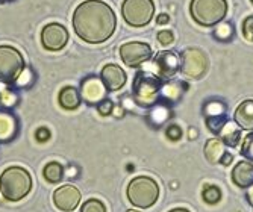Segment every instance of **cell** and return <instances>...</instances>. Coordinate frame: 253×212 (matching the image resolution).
<instances>
[{"instance_id": "44dd1931", "label": "cell", "mask_w": 253, "mask_h": 212, "mask_svg": "<svg viewBox=\"0 0 253 212\" xmlns=\"http://www.w3.org/2000/svg\"><path fill=\"white\" fill-rule=\"evenodd\" d=\"M58 100H59V105L68 111L76 109L81 105V96H79V92L75 86H64L59 91Z\"/></svg>"}, {"instance_id": "e0dca14e", "label": "cell", "mask_w": 253, "mask_h": 212, "mask_svg": "<svg viewBox=\"0 0 253 212\" xmlns=\"http://www.w3.org/2000/svg\"><path fill=\"white\" fill-rule=\"evenodd\" d=\"M234 122L243 129L253 132V100H244L234 112Z\"/></svg>"}, {"instance_id": "e575fe53", "label": "cell", "mask_w": 253, "mask_h": 212, "mask_svg": "<svg viewBox=\"0 0 253 212\" xmlns=\"http://www.w3.org/2000/svg\"><path fill=\"white\" fill-rule=\"evenodd\" d=\"M169 20H170V17H169V14H166V12L159 14V15L156 17V23H158V25H161V26L169 25Z\"/></svg>"}, {"instance_id": "2e32d148", "label": "cell", "mask_w": 253, "mask_h": 212, "mask_svg": "<svg viewBox=\"0 0 253 212\" xmlns=\"http://www.w3.org/2000/svg\"><path fill=\"white\" fill-rule=\"evenodd\" d=\"M232 182L238 188H249L253 185V164L249 161H241L232 170Z\"/></svg>"}, {"instance_id": "7402d4cb", "label": "cell", "mask_w": 253, "mask_h": 212, "mask_svg": "<svg viewBox=\"0 0 253 212\" xmlns=\"http://www.w3.org/2000/svg\"><path fill=\"white\" fill-rule=\"evenodd\" d=\"M64 171L65 170L62 169L61 164L53 161V162H49L47 166L44 167L42 176L49 183H59L62 180V177H64Z\"/></svg>"}, {"instance_id": "836d02e7", "label": "cell", "mask_w": 253, "mask_h": 212, "mask_svg": "<svg viewBox=\"0 0 253 212\" xmlns=\"http://www.w3.org/2000/svg\"><path fill=\"white\" fill-rule=\"evenodd\" d=\"M35 136H37L38 141L44 143V141H47V139L50 138V132H49V129H45V127H40V129L37 130Z\"/></svg>"}, {"instance_id": "74e56055", "label": "cell", "mask_w": 253, "mask_h": 212, "mask_svg": "<svg viewBox=\"0 0 253 212\" xmlns=\"http://www.w3.org/2000/svg\"><path fill=\"white\" fill-rule=\"evenodd\" d=\"M188 136H190V139H196V138H197V129L190 127V130H188Z\"/></svg>"}, {"instance_id": "8d00e7d4", "label": "cell", "mask_w": 253, "mask_h": 212, "mask_svg": "<svg viewBox=\"0 0 253 212\" xmlns=\"http://www.w3.org/2000/svg\"><path fill=\"white\" fill-rule=\"evenodd\" d=\"M246 197H247L249 203H250V205L253 206V185L247 188V193H246Z\"/></svg>"}, {"instance_id": "9a60e30c", "label": "cell", "mask_w": 253, "mask_h": 212, "mask_svg": "<svg viewBox=\"0 0 253 212\" xmlns=\"http://www.w3.org/2000/svg\"><path fill=\"white\" fill-rule=\"evenodd\" d=\"M102 82L105 84L108 91H119L125 86L127 76L123 70L116 64H108L102 70Z\"/></svg>"}, {"instance_id": "7c38bea8", "label": "cell", "mask_w": 253, "mask_h": 212, "mask_svg": "<svg viewBox=\"0 0 253 212\" xmlns=\"http://www.w3.org/2000/svg\"><path fill=\"white\" fill-rule=\"evenodd\" d=\"M106 86L102 79L89 76L81 85V99H84L88 105H99L106 99Z\"/></svg>"}, {"instance_id": "30bf717a", "label": "cell", "mask_w": 253, "mask_h": 212, "mask_svg": "<svg viewBox=\"0 0 253 212\" xmlns=\"http://www.w3.org/2000/svg\"><path fill=\"white\" fill-rule=\"evenodd\" d=\"M41 42L47 50H61L68 42V32L59 23H50L41 31Z\"/></svg>"}, {"instance_id": "d4e9b609", "label": "cell", "mask_w": 253, "mask_h": 212, "mask_svg": "<svg viewBox=\"0 0 253 212\" xmlns=\"http://www.w3.org/2000/svg\"><path fill=\"white\" fill-rule=\"evenodd\" d=\"M81 212H106V206L97 199H89L84 202V205L81 206Z\"/></svg>"}, {"instance_id": "7bdbcfd3", "label": "cell", "mask_w": 253, "mask_h": 212, "mask_svg": "<svg viewBox=\"0 0 253 212\" xmlns=\"http://www.w3.org/2000/svg\"><path fill=\"white\" fill-rule=\"evenodd\" d=\"M5 2H6V0H5Z\"/></svg>"}, {"instance_id": "1f68e13d", "label": "cell", "mask_w": 253, "mask_h": 212, "mask_svg": "<svg viewBox=\"0 0 253 212\" xmlns=\"http://www.w3.org/2000/svg\"><path fill=\"white\" fill-rule=\"evenodd\" d=\"M158 41L163 45H170L174 41V35L171 31H161L158 32Z\"/></svg>"}, {"instance_id": "7a4b0ae2", "label": "cell", "mask_w": 253, "mask_h": 212, "mask_svg": "<svg viewBox=\"0 0 253 212\" xmlns=\"http://www.w3.org/2000/svg\"><path fill=\"white\" fill-rule=\"evenodd\" d=\"M32 176L23 167H8L0 174V194L6 202H20L32 191Z\"/></svg>"}, {"instance_id": "277c9868", "label": "cell", "mask_w": 253, "mask_h": 212, "mask_svg": "<svg viewBox=\"0 0 253 212\" xmlns=\"http://www.w3.org/2000/svg\"><path fill=\"white\" fill-rule=\"evenodd\" d=\"M190 12L200 26H217L227 14L226 0H191Z\"/></svg>"}, {"instance_id": "d590c367", "label": "cell", "mask_w": 253, "mask_h": 212, "mask_svg": "<svg viewBox=\"0 0 253 212\" xmlns=\"http://www.w3.org/2000/svg\"><path fill=\"white\" fill-rule=\"evenodd\" d=\"M232 159H234V156L231 155V153H224L223 155V158H221V161H220V164H223V166H229V164L232 162Z\"/></svg>"}, {"instance_id": "6da1fadb", "label": "cell", "mask_w": 253, "mask_h": 212, "mask_svg": "<svg viewBox=\"0 0 253 212\" xmlns=\"http://www.w3.org/2000/svg\"><path fill=\"white\" fill-rule=\"evenodd\" d=\"M73 28L79 38L89 44L105 42L117 28V17L102 0H85L73 14Z\"/></svg>"}, {"instance_id": "f546056e", "label": "cell", "mask_w": 253, "mask_h": 212, "mask_svg": "<svg viewBox=\"0 0 253 212\" xmlns=\"http://www.w3.org/2000/svg\"><path fill=\"white\" fill-rule=\"evenodd\" d=\"M0 102H2L3 106L11 108L17 102V96H15L12 91H3L2 94H0Z\"/></svg>"}, {"instance_id": "52a82bcc", "label": "cell", "mask_w": 253, "mask_h": 212, "mask_svg": "<svg viewBox=\"0 0 253 212\" xmlns=\"http://www.w3.org/2000/svg\"><path fill=\"white\" fill-rule=\"evenodd\" d=\"M161 91V82L158 78L144 75L143 72L136 76L133 82V99L141 106H152L158 100V94Z\"/></svg>"}, {"instance_id": "4fadbf2b", "label": "cell", "mask_w": 253, "mask_h": 212, "mask_svg": "<svg viewBox=\"0 0 253 212\" xmlns=\"http://www.w3.org/2000/svg\"><path fill=\"white\" fill-rule=\"evenodd\" d=\"M203 115L206 117V125H208L210 130H212L214 133H218L227 122L226 106L220 100H210L206 103L203 106Z\"/></svg>"}, {"instance_id": "ba28073f", "label": "cell", "mask_w": 253, "mask_h": 212, "mask_svg": "<svg viewBox=\"0 0 253 212\" xmlns=\"http://www.w3.org/2000/svg\"><path fill=\"white\" fill-rule=\"evenodd\" d=\"M206 70H208V58L206 55L197 49V47H190L185 49L180 55V72L193 79L202 78Z\"/></svg>"}, {"instance_id": "ac0fdd59", "label": "cell", "mask_w": 253, "mask_h": 212, "mask_svg": "<svg viewBox=\"0 0 253 212\" xmlns=\"http://www.w3.org/2000/svg\"><path fill=\"white\" fill-rule=\"evenodd\" d=\"M18 125L11 112L0 111V143H8L17 133Z\"/></svg>"}, {"instance_id": "ffe728a7", "label": "cell", "mask_w": 253, "mask_h": 212, "mask_svg": "<svg viewBox=\"0 0 253 212\" xmlns=\"http://www.w3.org/2000/svg\"><path fill=\"white\" fill-rule=\"evenodd\" d=\"M223 143L229 147H237L241 139V127L235 122H226L221 130L218 132Z\"/></svg>"}, {"instance_id": "5b68a950", "label": "cell", "mask_w": 253, "mask_h": 212, "mask_svg": "<svg viewBox=\"0 0 253 212\" xmlns=\"http://www.w3.org/2000/svg\"><path fill=\"white\" fill-rule=\"evenodd\" d=\"M23 70H25V59L15 47L0 45V82H15Z\"/></svg>"}, {"instance_id": "60d3db41", "label": "cell", "mask_w": 253, "mask_h": 212, "mask_svg": "<svg viewBox=\"0 0 253 212\" xmlns=\"http://www.w3.org/2000/svg\"><path fill=\"white\" fill-rule=\"evenodd\" d=\"M126 212H141V211H136V209H129V211H126Z\"/></svg>"}, {"instance_id": "603a6c76", "label": "cell", "mask_w": 253, "mask_h": 212, "mask_svg": "<svg viewBox=\"0 0 253 212\" xmlns=\"http://www.w3.org/2000/svg\"><path fill=\"white\" fill-rule=\"evenodd\" d=\"M182 85L183 84H179V82H170V84H166L163 88H161V96L164 97L166 102L169 103H174L180 99L182 96Z\"/></svg>"}, {"instance_id": "cb8c5ba5", "label": "cell", "mask_w": 253, "mask_h": 212, "mask_svg": "<svg viewBox=\"0 0 253 212\" xmlns=\"http://www.w3.org/2000/svg\"><path fill=\"white\" fill-rule=\"evenodd\" d=\"M202 196H203V200L208 205H215L221 199V191H220V188L215 186V185H206L203 188V194Z\"/></svg>"}, {"instance_id": "5bb4252c", "label": "cell", "mask_w": 253, "mask_h": 212, "mask_svg": "<svg viewBox=\"0 0 253 212\" xmlns=\"http://www.w3.org/2000/svg\"><path fill=\"white\" fill-rule=\"evenodd\" d=\"M180 70V59L173 52H161L155 58V73L159 78H171Z\"/></svg>"}, {"instance_id": "b9f144b4", "label": "cell", "mask_w": 253, "mask_h": 212, "mask_svg": "<svg viewBox=\"0 0 253 212\" xmlns=\"http://www.w3.org/2000/svg\"><path fill=\"white\" fill-rule=\"evenodd\" d=\"M252 3H253V0H252Z\"/></svg>"}, {"instance_id": "8992f818", "label": "cell", "mask_w": 253, "mask_h": 212, "mask_svg": "<svg viewBox=\"0 0 253 212\" xmlns=\"http://www.w3.org/2000/svg\"><path fill=\"white\" fill-rule=\"evenodd\" d=\"M155 14L153 0H125L122 5V15L129 26L141 28L150 23Z\"/></svg>"}, {"instance_id": "3957f363", "label": "cell", "mask_w": 253, "mask_h": 212, "mask_svg": "<svg viewBox=\"0 0 253 212\" xmlns=\"http://www.w3.org/2000/svg\"><path fill=\"white\" fill-rule=\"evenodd\" d=\"M159 199V186L155 179L147 176L135 177L127 185V200L140 209L152 208Z\"/></svg>"}, {"instance_id": "d6a6232c", "label": "cell", "mask_w": 253, "mask_h": 212, "mask_svg": "<svg viewBox=\"0 0 253 212\" xmlns=\"http://www.w3.org/2000/svg\"><path fill=\"white\" fill-rule=\"evenodd\" d=\"M97 111H99V114H102V115H109V114L114 111V105H112L111 100L105 99V100H102V102L97 105Z\"/></svg>"}, {"instance_id": "83f0119b", "label": "cell", "mask_w": 253, "mask_h": 212, "mask_svg": "<svg viewBox=\"0 0 253 212\" xmlns=\"http://www.w3.org/2000/svg\"><path fill=\"white\" fill-rule=\"evenodd\" d=\"M214 35L218 40H229L232 37V26L229 25V23H221V25H217V29H215Z\"/></svg>"}, {"instance_id": "8fae6325", "label": "cell", "mask_w": 253, "mask_h": 212, "mask_svg": "<svg viewBox=\"0 0 253 212\" xmlns=\"http://www.w3.org/2000/svg\"><path fill=\"white\" fill-rule=\"evenodd\" d=\"M82 194L75 185H62L53 193V203L62 212H72L81 203Z\"/></svg>"}, {"instance_id": "4dcf8cb0", "label": "cell", "mask_w": 253, "mask_h": 212, "mask_svg": "<svg viewBox=\"0 0 253 212\" xmlns=\"http://www.w3.org/2000/svg\"><path fill=\"white\" fill-rule=\"evenodd\" d=\"M166 133H167V138L171 139V141H179L182 138V129L177 125H170L167 127Z\"/></svg>"}, {"instance_id": "9c48e42d", "label": "cell", "mask_w": 253, "mask_h": 212, "mask_svg": "<svg viewBox=\"0 0 253 212\" xmlns=\"http://www.w3.org/2000/svg\"><path fill=\"white\" fill-rule=\"evenodd\" d=\"M152 47L141 41H130L120 47V58L127 67H138L152 58Z\"/></svg>"}, {"instance_id": "484cf974", "label": "cell", "mask_w": 253, "mask_h": 212, "mask_svg": "<svg viewBox=\"0 0 253 212\" xmlns=\"http://www.w3.org/2000/svg\"><path fill=\"white\" fill-rule=\"evenodd\" d=\"M170 117V112L166 106H161V108H155L152 111V115H150V122H153L155 125H163L167 119Z\"/></svg>"}, {"instance_id": "f35d334b", "label": "cell", "mask_w": 253, "mask_h": 212, "mask_svg": "<svg viewBox=\"0 0 253 212\" xmlns=\"http://www.w3.org/2000/svg\"><path fill=\"white\" fill-rule=\"evenodd\" d=\"M169 212H190V211L185 209V208H174V209H171V211H169Z\"/></svg>"}, {"instance_id": "4316f807", "label": "cell", "mask_w": 253, "mask_h": 212, "mask_svg": "<svg viewBox=\"0 0 253 212\" xmlns=\"http://www.w3.org/2000/svg\"><path fill=\"white\" fill-rule=\"evenodd\" d=\"M241 155L250 161H253V132L249 133L244 139H243V144H241Z\"/></svg>"}, {"instance_id": "f1b7e54d", "label": "cell", "mask_w": 253, "mask_h": 212, "mask_svg": "<svg viewBox=\"0 0 253 212\" xmlns=\"http://www.w3.org/2000/svg\"><path fill=\"white\" fill-rule=\"evenodd\" d=\"M243 35L246 37V40L253 41V15L247 17L243 21Z\"/></svg>"}, {"instance_id": "ab89813d", "label": "cell", "mask_w": 253, "mask_h": 212, "mask_svg": "<svg viewBox=\"0 0 253 212\" xmlns=\"http://www.w3.org/2000/svg\"><path fill=\"white\" fill-rule=\"evenodd\" d=\"M75 170H76L75 167H70V169H68V170H67V174H68V177H72V176H75V173H76Z\"/></svg>"}, {"instance_id": "d6986e66", "label": "cell", "mask_w": 253, "mask_h": 212, "mask_svg": "<svg viewBox=\"0 0 253 212\" xmlns=\"http://www.w3.org/2000/svg\"><path fill=\"white\" fill-rule=\"evenodd\" d=\"M205 158L211 164H217L221 161L223 155L226 153V144L221 138H211L205 144Z\"/></svg>"}]
</instances>
